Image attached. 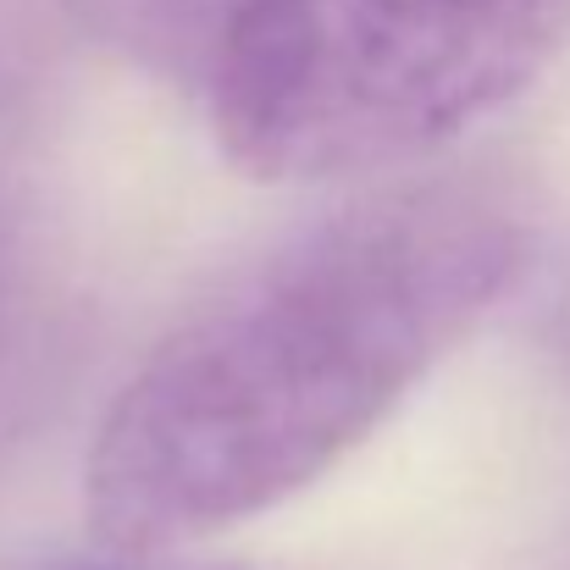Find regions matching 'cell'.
Masks as SVG:
<instances>
[{
    "label": "cell",
    "mask_w": 570,
    "mask_h": 570,
    "mask_svg": "<svg viewBox=\"0 0 570 570\" xmlns=\"http://www.w3.org/2000/svg\"><path fill=\"white\" fill-rule=\"evenodd\" d=\"M527 255L521 205L471 178L361 194L311 222L122 382L83 471L95 538L145 560L305 493L476 333Z\"/></svg>",
    "instance_id": "6da1fadb"
},
{
    "label": "cell",
    "mask_w": 570,
    "mask_h": 570,
    "mask_svg": "<svg viewBox=\"0 0 570 570\" xmlns=\"http://www.w3.org/2000/svg\"><path fill=\"white\" fill-rule=\"evenodd\" d=\"M566 45L570 0H249L205 100L238 173L355 184L465 139Z\"/></svg>",
    "instance_id": "7a4b0ae2"
},
{
    "label": "cell",
    "mask_w": 570,
    "mask_h": 570,
    "mask_svg": "<svg viewBox=\"0 0 570 570\" xmlns=\"http://www.w3.org/2000/svg\"><path fill=\"white\" fill-rule=\"evenodd\" d=\"M244 6L249 0H61V11L83 22V33L173 83H205Z\"/></svg>",
    "instance_id": "3957f363"
}]
</instances>
